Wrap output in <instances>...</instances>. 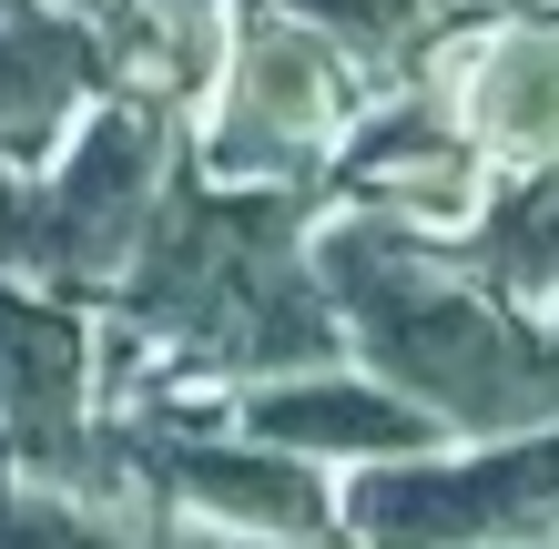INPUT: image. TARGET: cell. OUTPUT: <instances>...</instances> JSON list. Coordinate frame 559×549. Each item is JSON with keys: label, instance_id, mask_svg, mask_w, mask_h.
Listing matches in <instances>:
<instances>
[{"label": "cell", "instance_id": "1", "mask_svg": "<svg viewBox=\"0 0 559 549\" xmlns=\"http://www.w3.org/2000/svg\"><path fill=\"white\" fill-rule=\"evenodd\" d=\"M316 183H163L133 265H122V326L163 336L183 367L224 377H295L336 357V306L295 254Z\"/></svg>", "mask_w": 559, "mask_h": 549}, {"label": "cell", "instance_id": "2", "mask_svg": "<svg viewBox=\"0 0 559 549\" xmlns=\"http://www.w3.org/2000/svg\"><path fill=\"white\" fill-rule=\"evenodd\" d=\"M316 285L325 306L367 336L377 377L417 397L438 428L468 438H519L559 417V346L530 336L499 296H478L468 275H448V254L427 224L367 214L356 204L346 224L316 235Z\"/></svg>", "mask_w": 559, "mask_h": 549}, {"label": "cell", "instance_id": "3", "mask_svg": "<svg viewBox=\"0 0 559 549\" xmlns=\"http://www.w3.org/2000/svg\"><path fill=\"white\" fill-rule=\"evenodd\" d=\"M163 143L174 133H163L153 92H112L72 122V143L41 174L0 164V265L21 285H41V296L112 285L163 204Z\"/></svg>", "mask_w": 559, "mask_h": 549}, {"label": "cell", "instance_id": "4", "mask_svg": "<svg viewBox=\"0 0 559 549\" xmlns=\"http://www.w3.org/2000/svg\"><path fill=\"white\" fill-rule=\"evenodd\" d=\"M204 103H214L204 112V174L214 183H316L325 143L346 133L356 61L316 21L275 11V0H245Z\"/></svg>", "mask_w": 559, "mask_h": 549}, {"label": "cell", "instance_id": "5", "mask_svg": "<svg viewBox=\"0 0 559 549\" xmlns=\"http://www.w3.org/2000/svg\"><path fill=\"white\" fill-rule=\"evenodd\" d=\"M336 529L356 549H478V539H539L559 529V438H509L468 468L377 458L346 478Z\"/></svg>", "mask_w": 559, "mask_h": 549}, {"label": "cell", "instance_id": "6", "mask_svg": "<svg viewBox=\"0 0 559 549\" xmlns=\"http://www.w3.org/2000/svg\"><path fill=\"white\" fill-rule=\"evenodd\" d=\"M112 468H133L163 509H193L204 529H245V539H285V549L336 529V489L295 447H265L245 428H183L174 407L112 428Z\"/></svg>", "mask_w": 559, "mask_h": 549}, {"label": "cell", "instance_id": "7", "mask_svg": "<svg viewBox=\"0 0 559 549\" xmlns=\"http://www.w3.org/2000/svg\"><path fill=\"white\" fill-rule=\"evenodd\" d=\"M122 92V51L72 0H0V164L41 174L72 122Z\"/></svg>", "mask_w": 559, "mask_h": 549}, {"label": "cell", "instance_id": "8", "mask_svg": "<svg viewBox=\"0 0 559 549\" xmlns=\"http://www.w3.org/2000/svg\"><path fill=\"white\" fill-rule=\"evenodd\" d=\"M235 428L265 447H295V458H427L438 417L367 377H285V386H254Z\"/></svg>", "mask_w": 559, "mask_h": 549}, {"label": "cell", "instance_id": "9", "mask_svg": "<svg viewBox=\"0 0 559 549\" xmlns=\"http://www.w3.org/2000/svg\"><path fill=\"white\" fill-rule=\"evenodd\" d=\"M457 122H468L478 153H499L519 174L559 164V31L549 21H509L468 51V82H457Z\"/></svg>", "mask_w": 559, "mask_h": 549}, {"label": "cell", "instance_id": "10", "mask_svg": "<svg viewBox=\"0 0 559 549\" xmlns=\"http://www.w3.org/2000/svg\"><path fill=\"white\" fill-rule=\"evenodd\" d=\"M448 265H468L488 296H559V164L509 183L499 204L468 224V244H457Z\"/></svg>", "mask_w": 559, "mask_h": 549}, {"label": "cell", "instance_id": "11", "mask_svg": "<svg viewBox=\"0 0 559 549\" xmlns=\"http://www.w3.org/2000/svg\"><path fill=\"white\" fill-rule=\"evenodd\" d=\"M0 549H153V509H112L103 489L0 478Z\"/></svg>", "mask_w": 559, "mask_h": 549}, {"label": "cell", "instance_id": "12", "mask_svg": "<svg viewBox=\"0 0 559 549\" xmlns=\"http://www.w3.org/2000/svg\"><path fill=\"white\" fill-rule=\"evenodd\" d=\"M275 11L295 21H316L325 41H336L356 72H377V82H397L407 61L438 41V21H448V0H275Z\"/></svg>", "mask_w": 559, "mask_h": 549}, {"label": "cell", "instance_id": "13", "mask_svg": "<svg viewBox=\"0 0 559 549\" xmlns=\"http://www.w3.org/2000/svg\"><path fill=\"white\" fill-rule=\"evenodd\" d=\"M72 11H82V21H103V31H112V21H133V0H72Z\"/></svg>", "mask_w": 559, "mask_h": 549}]
</instances>
